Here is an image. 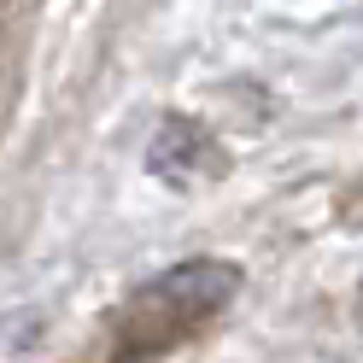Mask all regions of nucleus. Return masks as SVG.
<instances>
[{
	"label": "nucleus",
	"instance_id": "obj_2",
	"mask_svg": "<svg viewBox=\"0 0 363 363\" xmlns=\"http://www.w3.org/2000/svg\"><path fill=\"white\" fill-rule=\"evenodd\" d=\"M147 164H152V176L176 182V188H199V182H217L229 170V152L194 118H164L158 135H152V147H147Z\"/></svg>",
	"mask_w": 363,
	"mask_h": 363
},
{
	"label": "nucleus",
	"instance_id": "obj_1",
	"mask_svg": "<svg viewBox=\"0 0 363 363\" xmlns=\"http://www.w3.org/2000/svg\"><path fill=\"white\" fill-rule=\"evenodd\" d=\"M240 293V269L223 264V258H188L164 269V276H152L147 287L129 293V305L118 311V352L123 357H158L164 346H176L182 334H194L199 323H211Z\"/></svg>",
	"mask_w": 363,
	"mask_h": 363
}]
</instances>
